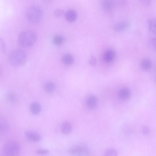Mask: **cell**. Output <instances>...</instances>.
Here are the masks:
<instances>
[{
  "mask_svg": "<svg viewBox=\"0 0 156 156\" xmlns=\"http://www.w3.org/2000/svg\"><path fill=\"white\" fill-rule=\"evenodd\" d=\"M36 39V35L33 31L26 30L19 34L18 40L20 44L23 47H28L34 43Z\"/></svg>",
  "mask_w": 156,
  "mask_h": 156,
  "instance_id": "1",
  "label": "cell"
},
{
  "mask_svg": "<svg viewBox=\"0 0 156 156\" xmlns=\"http://www.w3.org/2000/svg\"><path fill=\"white\" fill-rule=\"evenodd\" d=\"M9 60L12 66L19 67L24 64L27 60V55L23 50L17 49L13 50L10 53Z\"/></svg>",
  "mask_w": 156,
  "mask_h": 156,
  "instance_id": "2",
  "label": "cell"
},
{
  "mask_svg": "<svg viewBox=\"0 0 156 156\" xmlns=\"http://www.w3.org/2000/svg\"><path fill=\"white\" fill-rule=\"evenodd\" d=\"M27 19L33 23H37L42 20L43 14L41 8L35 5L30 6L27 8L26 12Z\"/></svg>",
  "mask_w": 156,
  "mask_h": 156,
  "instance_id": "3",
  "label": "cell"
},
{
  "mask_svg": "<svg viewBox=\"0 0 156 156\" xmlns=\"http://www.w3.org/2000/svg\"><path fill=\"white\" fill-rule=\"evenodd\" d=\"M20 149L17 142L13 140H9L5 144L3 151L6 156H17L19 154Z\"/></svg>",
  "mask_w": 156,
  "mask_h": 156,
  "instance_id": "4",
  "label": "cell"
},
{
  "mask_svg": "<svg viewBox=\"0 0 156 156\" xmlns=\"http://www.w3.org/2000/svg\"><path fill=\"white\" fill-rule=\"evenodd\" d=\"M68 151L70 154L75 156H84L89 153L88 148L82 146L72 147L69 149Z\"/></svg>",
  "mask_w": 156,
  "mask_h": 156,
  "instance_id": "5",
  "label": "cell"
},
{
  "mask_svg": "<svg viewBox=\"0 0 156 156\" xmlns=\"http://www.w3.org/2000/svg\"><path fill=\"white\" fill-rule=\"evenodd\" d=\"M25 135L26 138L31 141L38 142L41 139L40 135L38 133L33 131H26L25 132Z\"/></svg>",
  "mask_w": 156,
  "mask_h": 156,
  "instance_id": "6",
  "label": "cell"
},
{
  "mask_svg": "<svg viewBox=\"0 0 156 156\" xmlns=\"http://www.w3.org/2000/svg\"><path fill=\"white\" fill-rule=\"evenodd\" d=\"M116 53L115 50L109 49L106 50L104 52L103 58L105 62L107 63H110L115 59Z\"/></svg>",
  "mask_w": 156,
  "mask_h": 156,
  "instance_id": "7",
  "label": "cell"
},
{
  "mask_svg": "<svg viewBox=\"0 0 156 156\" xmlns=\"http://www.w3.org/2000/svg\"><path fill=\"white\" fill-rule=\"evenodd\" d=\"M129 23L127 21H123L117 23L114 26L115 30L117 32H121L127 29L129 26Z\"/></svg>",
  "mask_w": 156,
  "mask_h": 156,
  "instance_id": "8",
  "label": "cell"
},
{
  "mask_svg": "<svg viewBox=\"0 0 156 156\" xmlns=\"http://www.w3.org/2000/svg\"><path fill=\"white\" fill-rule=\"evenodd\" d=\"M30 109L31 113L34 115H37L40 113L41 111V108L39 103L34 102L31 104Z\"/></svg>",
  "mask_w": 156,
  "mask_h": 156,
  "instance_id": "9",
  "label": "cell"
},
{
  "mask_svg": "<svg viewBox=\"0 0 156 156\" xmlns=\"http://www.w3.org/2000/svg\"><path fill=\"white\" fill-rule=\"evenodd\" d=\"M61 130L63 134L68 135L70 133L72 130V125L69 122H64L61 125Z\"/></svg>",
  "mask_w": 156,
  "mask_h": 156,
  "instance_id": "10",
  "label": "cell"
},
{
  "mask_svg": "<svg viewBox=\"0 0 156 156\" xmlns=\"http://www.w3.org/2000/svg\"><path fill=\"white\" fill-rule=\"evenodd\" d=\"M131 93L130 90L127 88H124L121 89L119 92V97L123 100H126L129 98Z\"/></svg>",
  "mask_w": 156,
  "mask_h": 156,
  "instance_id": "11",
  "label": "cell"
},
{
  "mask_svg": "<svg viewBox=\"0 0 156 156\" xmlns=\"http://www.w3.org/2000/svg\"><path fill=\"white\" fill-rule=\"evenodd\" d=\"M65 17L67 20L72 22L76 20L77 15L75 11L73 9H69L66 13Z\"/></svg>",
  "mask_w": 156,
  "mask_h": 156,
  "instance_id": "12",
  "label": "cell"
},
{
  "mask_svg": "<svg viewBox=\"0 0 156 156\" xmlns=\"http://www.w3.org/2000/svg\"><path fill=\"white\" fill-rule=\"evenodd\" d=\"M113 3L111 1L104 0L101 2V7L105 11L108 12L111 10L113 7Z\"/></svg>",
  "mask_w": 156,
  "mask_h": 156,
  "instance_id": "13",
  "label": "cell"
},
{
  "mask_svg": "<svg viewBox=\"0 0 156 156\" xmlns=\"http://www.w3.org/2000/svg\"><path fill=\"white\" fill-rule=\"evenodd\" d=\"M96 97L94 95L89 96L87 100V103L88 107L91 108H94L97 104Z\"/></svg>",
  "mask_w": 156,
  "mask_h": 156,
  "instance_id": "14",
  "label": "cell"
},
{
  "mask_svg": "<svg viewBox=\"0 0 156 156\" xmlns=\"http://www.w3.org/2000/svg\"><path fill=\"white\" fill-rule=\"evenodd\" d=\"M62 60L63 63L65 64L70 65L73 62L74 58L70 54H66L62 56Z\"/></svg>",
  "mask_w": 156,
  "mask_h": 156,
  "instance_id": "15",
  "label": "cell"
},
{
  "mask_svg": "<svg viewBox=\"0 0 156 156\" xmlns=\"http://www.w3.org/2000/svg\"><path fill=\"white\" fill-rule=\"evenodd\" d=\"M142 69L144 70L149 69L151 66V63L149 59H145L142 60L140 63Z\"/></svg>",
  "mask_w": 156,
  "mask_h": 156,
  "instance_id": "16",
  "label": "cell"
},
{
  "mask_svg": "<svg viewBox=\"0 0 156 156\" xmlns=\"http://www.w3.org/2000/svg\"><path fill=\"white\" fill-rule=\"evenodd\" d=\"M44 88L47 92L51 93L55 89V85L53 82H49L46 83L44 86Z\"/></svg>",
  "mask_w": 156,
  "mask_h": 156,
  "instance_id": "17",
  "label": "cell"
},
{
  "mask_svg": "<svg viewBox=\"0 0 156 156\" xmlns=\"http://www.w3.org/2000/svg\"><path fill=\"white\" fill-rule=\"evenodd\" d=\"M148 25L151 31L156 34V19H152L148 20Z\"/></svg>",
  "mask_w": 156,
  "mask_h": 156,
  "instance_id": "18",
  "label": "cell"
},
{
  "mask_svg": "<svg viewBox=\"0 0 156 156\" xmlns=\"http://www.w3.org/2000/svg\"><path fill=\"white\" fill-rule=\"evenodd\" d=\"M53 42L55 45H59L61 44L64 41V38L60 35H55L53 37Z\"/></svg>",
  "mask_w": 156,
  "mask_h": 156,
  "instance_id": "19",
  "label": "cell"
},
{
  "mask_svg": "<svg viewBox=\"0 0 156 156\" xmlns=\"http://www.w3.org/2000/svg\"><path fill=\"white\" fill-rule=\"evenodd\" d=\"M117 151L113 148L107 149L104 153V156H118Z\"/></svg>",
  "mask_w": 156,
  "mask_h": 156,
  "instance_id": "20",
  "label": "cell"
},
{
  "mask_svg": "<svg viewBox=\"0 0 156 156\" xmlns=\"http://www.w3.org/2000/svg\"><path fill=\"white\" fill-rule=\"evenodd\" d=\"M7 97L8 100L12 102H15L16 100V97L12 93L10 92L8 94Z\"/></svg>",
  "mask_w": 156,
  "mask_h": 156,
  "instance_id": "21",
  "label": "cell"
},
{
  "mask_svg": "<svg viewBox=\"0 0 156 156\" xmlns=\"http://www.w3.org/2000/svg\"><path fill=\"white\" fill-rule=\"evenodd\" d=\"M49 152L48 150L45 149H38L36 150V153L38 155H43L48 154Z\"/></svg>",
  "mask_w": 156,
  "mask_h": 156,
  "instance_id": "22",
  "label": "cell"
},
{
  "mask_svg": "<svg viewBox=\"0 0 156 156\" xmlns=\"http://www.w3.org/2000/svg\"><path fill=\"white\" fill-rule=\"evenodd\" d=\"M64 13V10L61 9H57L54 12V15L57 17H59L62 16Z\"/></svg>",
  "mask_w": 156,
  "mask_h": 156,
  "instance_id": "23",
  "label": "cell"
},
{
  "mask_svg": "<svg viewBox=\"0 0 156 156\" xmlns=\"http://www.w3.org/2000/svg\"><path fill=\"white\" fill-rule=\"evenodd\" d=\"M142 132L145 135H148L150 133L149 128L147 126H144L142 129Z\"/></svg>",
  "mask_w": 156,
  "mask_h": 156,
  "instance_id": "24",
  "label": "cell"
},
{
  "mask_svg": "<svg viewBox=\"0 0 156 156\" xmlns=\"http://www.w3.org/2000/svg\"><path fill=\"white\" fill-rule=\"evenodd\" d=\"M151 44L156 50V37L151 38L150 40Z\"/></svg>",
  "mask_w": 156,
  "mask_h": 156,
  "instance_id": "25",
  "label": "cell"
},
{
  "mask_svg": "<svg viewBox=\"0 0 156 156\" xmlns=\"http://www.w3.org/2000/svg\"><path fill=\"white\" fill-rule=\"evenodd\" d=\"M89 62L90 64L92 66H94L96 64V61L94 57L93 56H91L89 59Z\"/></svg>",
  "mask_w": 156,
  "mask_h": 156,
  "instance_id": "26",
  "label": "cell"
},
{
  "mask_svg": "<svg viewBox=\"0 0 156 156\" xmlns=\"http://www.w3.org/2000/svg\"><path fill=\"white\" fill-rule=\"evenodd\" d=\"M0 44H1V50H2V52L5 51V44L3 40L0 39Z\"/></svg>",
  "mask_w": 156,
  "mask_h": 156,
  "instance_id": "27",
  "label": "cell"
},
{
  "mask_svg": "<svg viewBox=\"0 0 156 156\" xmlns=\"http://www.w3.org/2000/svg\"><path fill=\"white\" fill-rule=\"evenodd\" d=\"M151 1L150 0L141 1V4L144 6H147L149 5L151 3Z\"/></svg>",
  "mask_w": 156,
  "mask_h": 156,
  "instance_id": "28",
  "label": "cell"
},
{
  "mask_svg": "<svg viewBox=\"0 0 156 156\" xmlns=\"http://www.w3.org/2000/svg\"><path fill=\"white\" fill-rule=\"evenodd\" d=\"M155 83H156V80H155Z\"/></svg>",
  "mask_w": 156,
  "mask_h": 156,
  "instance_id": "29",
  "label": "cell"
}]
</instances>
